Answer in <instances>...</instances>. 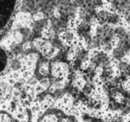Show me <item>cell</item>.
<instances>
[{
    "mask_svg": "<svg viewBox=\"0 0 130 122\" xmlns=\"http://www.w3.org/2000/svg\"><path fill=\"white\" fill-rule=\"evenodd\" d=\"M18 5L19 0H0V38L11 27Z\"/></svg>",
    "mask_w": 130,
    "mask_h": 122,
    "instance_id": "1",
    "label": "cell"
},
{
    "mask_svg": "<svg viewBox=\"0 0 130 122\" xmlns=\"http://www.w3.org/2000/svg\"><path fill=\"white\" fill-rule=\"evenodd\" d=\"M110 7L120 14L125 15L130 12V0H110Z\"/></svg>",
    "mask_w": 130,
    "mask_h": 122,
    "instance_id": "2",
    "label": "cell"
},
{
    "mask_svg": "<svg viewBox=\"0 0 130 122\" xmlns=\"http://www.w3.org/2000/svg\"><path fill=\"white\" fill-rule=\"evenodd\" d=\"M8 54L5 49L0 47V75L6 71L8 65Z\"/></svg>",
    "mask_w": 130,
    "mask_h": 122,
    "instance_id": "3",
    "label": "cell"
},
{
    "mask_svg": "<svg viewBox=\"0 0 130 122\" xmlns=\"http://www.w3.org/2000/svg\"><path fill=\"white\" fill-rule=\"evenodd\" d=\"M117 70L119 72V74H123L129 78L130 75V62L126 60H123L118 63Z\"/></svg>",
    "mask_w": 130,
    "mask_h": 122,
    "instance_id": "4",
    "label": "cell"
},
{
    "mask_svg": "<svg viewBox=\"0 0 130 122\" xmlns=\"http://www.w3.org/2000/svg\"><path fill=\"white\" fill-rule=\"evenodd\" d=\"M114 36L119 40L127 38V37H129L128 36V29L125 27L124 25L117 26L114 29Z\"/></svg>",
    "mask_w": 130,
    "mask_h": 122,
    "instance_id": "5",
    "label": "cell"
},
{
    "mask_svg": "<svg viewBox=\"0 0 130 122\" xmlns=\"http://www.w3.org/2000/svg\"><path fill=\"white\" fill-rule=\"evenodd\" d=\"M117 47H119L122 51H124L126 55H129L130 54V38L127 37V38H126L119 40V42H118V44H117Z\"/></svg>",
    "mask_w": 130,
    "mask_h": 122,
    "instance_id": "6",
    "label": "cell"
},
{
    "mask_svg": "<svg viewBox=\"0 0 130 122\" xmlns=\"http://www.w3.org/2000/svg\"><path fill=\"white\" fill-rule=\"evenodd\" d=\"M122 22H123V17L120 13H119L118 12L110 13V19H109V22H110L111 25L119 26V25H121Z\"/></svg>",
    "mask_w": 130,
    "mask_h": 122,
    "instance_id": "7",
    "label": "cell"
},
{
    "mask_svg": "<svg viewBox=\"0 0 130 122\" xmlns=\"http://www.w3.org/2000/svg\"><path fill=\"white\" fill-rule=\"evenodd\" d=\"M111 55H112V58L117 62L123 61V60L126 59V57L127 56L124 51H122L119 47H116L115 48L112 49Z\"/></svg>",
    "mask_w": 130,
    "mask_h": 122,
    "instance_id": "8",
    "label": "cell"
},
{
    "mask_svg": "<svg viewBox=\"0 0 130 122\" xmlns=\"http://www.w3.org/2000/svg\"><path fill=\"white\" fill-rule=\"evenodd\" d=\"M122 105H121L120 111H119V113L122 117H128L130 116V105L128 103L125 102H122Z\"/></svg>",
    "mask_w": 130,
    "mask_h": 122,
    "instance_id": "9",
    "label": "cell"
},
{
    "mask_svg": "<svg viewBox=\"0 0 130 122\" xmlns=\"http://www.w3.org/2000/svg\"><path fill=\"white\" fill-rule=\"evenodd\" d=\"M123 21H124L126 25L130 26V12H128L127 13H126V14L123 16Z\"/></svg>",
    "mask_w": 130,
    "mask_h": 122,
    "instance_id": "10",
    "label": "cell"
},
{
    "mask_svg": "<svg viewBox=\"0 0 130 122\" xmlns=\"http://www.w3.org/2000/svg\"><path fill=\"white\" fill-rule=\"evenodd\" d=\"M128 36H129V38H130V26H129V28H128Z\"/></svg>",
    "mask_w": 130,
    "mask_h": 122,
    "instance_id": "11",
    "label": "cell"
},
{
    "mask_svg": "<svg viewBox=\"0 0 130 122\" xmlns=\"http://www.w3.org/2000/svg\"><path fill=\"white\" fill-rule=\"evenodd\" d=\"M126 122H130V118H129V119H128V120H127V121H126Z\"/></svg>",
    "mask_w": 130,
    "mask_h": 122,
    "instance_id": "12",
    "label": "cell"
},
{
    "mask_svg": "<svg viewBox=\"0 0 130 122\" xmlns=\"http://www.w3.org/2000/svg\"><path fill=\"white\" fill-rule=\"evenodd\" d=\"M129 81H130V78H129Z\"/></svg>",
    "mask_w": 130,
    "mask_h": 122,
    "instance_id": "13",
    "label": "cell"
}]
</instances>
